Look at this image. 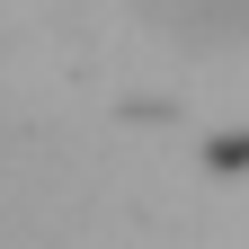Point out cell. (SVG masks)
<instances>
[{
    "mask_svg": "<svg viewBox=\"0 0 249 249\" xmlns=\"http://www.w3.org/2000/svg\"><path fill=\"white\" fill-rule=\"evenodd\" d=\"M169 36H196V45H231L249 36V0H142Z\"/></svg>",
    "mask_w": 249,
    "mask_h": 249,
    "instance_id": "1",
    "label": "cell"
}]
</instances>
